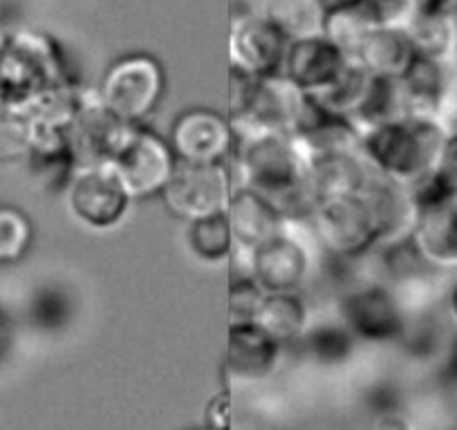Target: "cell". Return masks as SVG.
<instances>
[{
	"label": "cell",
	"mask_w": 457,
	"mask_h": 430,
	"mask_svg": "<svg viewBox=\"0 0 457 430\" xmlns=\"http://www.w3.org/2000/svg\"><path fill=\"white\" fill-rule=\"evenodd\" d=\"M228 169L236 186L261 193L287 222L314 218L316 206L305 186L307 160L294 135H236Z\"/></svg>",
	"instance_id": "cell-1"
},
{
	"label": "cell",
	"mask_w": 457,
	"mask_h": 430,
	"mask_svg": "<svg viewBox=\"0 0 457 430\" xmlns=\"http://www.w3.org/2000/svg\"><path fill=\"white\" fill-rule=\"evenodd\" d=\"M451 130L437 117H406L361 133V155L375 173L403 186H420L435 175Z\"/></svg>",
	"instance_id": "cell-2"
},
{
	"label": "cell",
	"mask_w": 457,
	"mask_h": 430,
	"mask_svg": "<svg viewBox=\"0 0 457 430\" xmlns=\"http://www.w3.org/2000/svg\"><path fill=\"white\" fill-rule=\"evenodd\" d=\"M307 95L283 74L236 77L231 74L228 121L236 135H294L305 111Z\"/></svg>",
	"instance_id": "cell-3"
},
{
	"label": "cell",
	"mask_w": 457,
	"mask_h": 430,
	"mask_svg": "<svg viewBox=\"0 0 457 430\" xmlns=\"http://www.w3.org/2000/svg\"><path fill=\"white\" fill-rule=\"evenodd\" d=\"M72 83L61 50L43 34H12L0 56V101L29 108L34 101Z\"/></svg>",
	"instance_id": "cell-4"
},
{
	"label": "cell",
	"mask_w": 457,
	"mask_h": 430,
	"mask_svg": "<svg viewBox=\"0 0 457 430\" xmlns=\"http://www.w3.org/2000/svg\"><path fill=\"white\" fill-rule=\"evenodd\" d=\"M96 92L112 115L142 126L164 95V70L148 54L124 56L110 65Z\"/></svg>",
	"instance_id": "cell-5"
},
{
	"label": "cell",
	"mask_w": 457,
	"mask_h": 430,
	"mask_svg": "<svg viewBox=\"0 0 457 430\" xmlns=\"http://www.w3.org/2000/svg\"><path fill=\"white\" fill-rule=\"evenodd\" d=\"M234 191L236 182L228 164H191L178 160L160 195L170 213L191 222L227 211Z\"/></svg>",
	"instance_id": "cell-6"
},
{
	"label": "cell",
	"mask_w": 457,
	"mask_h": 430,
	"mask_svg": "<svg viewBox=\"0 0 457 430\" xmlns=\"http://www.w3.org/2000/svg\"><path fill=\"white\" fill-rule=\"evenodd\" d=\"M420 218L412 244L433 271H457V195L439 191L433 178L412 188Z\"/></svg>",
	"instance_id": "cell-7"
},
{
	"label": "cell",
	"mask_w": 457,
	"mask_h": 430,
	"mask_svg": "<svg viewBox=\"0 0 457 430\" xmlns=\"http://www.w3.org/2000/svg\"><path fill=\"white\" fill-rule=\"evenodd\" d=\"M65 197L74 218L95 231H110L121 225L133 204V197L110 164L77 169Z\"/></svg>",
	"instance_id": "cell-8"
},
{
	"label": "cell",
	"mask_w": 457,
	"mask_h": 430,
	"mask_svg": "<svg viewBox=\"0 0 457 430\" xmlns=\"http://www.w3.org/2000/svg\"><path fill=\"white\" fill-rule=\"evenodd\" d=\"M175 164H178V157L170 144H166L144 126H133L124 146L110 161L133 200L153 197L164 191Z\"/></svg>",
	"instance_id": "cell-9"
},
{
	"label": "cell",
	"mask_w": 457,
	"mask_h": 430,
	"mask_svg": "<svg viewBox=\"0 0 457 430\" xmlns=\"http://www.w3.org/2000/svg\"><path fill=\"white\" fill-rule=\"evenodd\" d=\"M133 126L112 115L99 92L87 87L83 103L68 130V146L79 169L110 164L129 139Z\"/></svg>",
	"instance_id": "cell-10"
},
{
	"label": "cell",
	"mask_w": 457,
	"mask_h": 430,
	"mask_svg": "<svg viewBox=\"0 0 457 430\" xmlns=\"http://www.w3.org/2000/svg\"><path fill=\"white\" fill-rule=\"evenodd\" d=\"M289 41L258 12L236 14L228 37V65L236 77H271L283 72Z\"/></svg>",
	"instance_id": "cell-11"
},
{
	"label": "cell",
	"mask_w": 457,
	"mask_h": 430,
	"mask_svg": "<svg viewBox=\"0 0 457 430\" xmlns=\"http://www.w3.org/2000/svg\"><path fill=\"white\" fill-rule=\"evenodd\" d=\"M343 326L359 341L390 343L406 330V307L390 285H366L341 301Z\"/></svg>",
	"instance_id": "cell-12"
},
{
	"label": "cell",
	"mask_w": 457,
	"mask_h": 430,
	"mask_svg": "<svg viewBox=\"0 0 457 430\" xmlns=\"http://www.w3.org/2000/svg\"><path fill=\"white\" fill-rule=\"evenodd\" d=\"M314 222L323 243L337 256L357 258L377 247V229L366 197L343 195L316 206Z\"/></svg>",
	"instance_id": "cell-13"
},
{
	"label": "cell",
	"mask_w": 457,
	"mask_h": 430,
	"mask_svg": "<svg viewBox=\"0 0 457 430\" xmlns=\"http://www.w3.org/2000/svg\"><path fill=\"white\" fill-rule=\"evenodd\" d=\"M170 148L179 161L228 164L236 148L234 126L218 112L195 108L179 115L173 124Z\"/></svg>",
	"instance_id": "cell-14"
},
{
	"label": "cell",
	"mask_w": 457,
	"mask_h": 430,
	"mask_svg": "<svg viewBox=\"0 0 457 430\" xmlns=\"http://www.w3.org/2000/svg\"><path fill=\"white\" fill-rule=\"evenodd\" d=\"M372 211L377 229V247H395L412 240L420 206L411 186L384 178L372 170L366 188L361 191Z\"/></svg>",
	"instance_id": "cell-15"
},
{
	"label": "cell",
	"mask_w": 457,
	"mask_h": 430,
	"mask_svg": "<svg viewBox=\"0 0 457 430\" xmlns=\"http://www.w3.org/2000/svg\"><path fill=\"white\" fill-rule=\"evenodd\" d=\"M245 262H247V276H252L253 283L265 294L298 292L310 269V256L305 247L287 231L247 253Z\"/></svg>",
	"instance_id": "cell-16"
},
{
	"label": "cell",
	"mask_w": 457,
	"mask_h": 430,
	"mask_svg": "<svg viewBox=\"0 0 457 430\" xmlns=\"http://www.w3.org/2000/svg\"><path fill=\"white\" fill-rule=\"evenodd\" d=\"M361 153H323L307 157L305 186L314 206L343 195H359L370 179Z\"/></svg>",
	"instance_id": "cell-17"
},
{
	"label": "cell",
	"mask_w": 457,
	"mask_h": 430,
	"mask_svg": "<svg viewBox=\"0 0 457 430\" xmlns=\"http://www.w3.org/2000/svg\"><path fill=\"white\" fill-rule=\"evenodd\" d=\"M350 56L328 37H312L289 43L283 63V77L305 95H316L338 77Z\"/></svg>",
	"instance_id": "cell-18"
},
{
	"label": "cell",
	"mask_w": 457,
	"mask_h": 430,
	"mask_svg": "<svg viewBox=\"0 0 457 430\" xmlns=\"http://www.w3.org/2000/svg\"><path fill=\"white\" fill-rule=\"evenodd\" d=\"M227 215L231 231H234L236 249L243 256L287 231V220L283 218V213L267 197L252 188L236 186L234 195L228 200Z\"/></svg>",
	"instance_id": "cell-19"
},
{
	"label": "cell",
	"mask_w": 457,
	"mask_h": 430,
	"mask_svg": "<svg viewBox=\"0 0 457 430\" xmlns=\"http://www.w3.org/2000/svg\"><path fill=\"white\" fill-rule=\"evenodd\" d=\"M283 345L261 330L256 323L228 326L227 372L240 384H258L270 379L280 363Z\"/></svg>",
	"instance_id": "cell-20"
},
{
	"label": "cell",
	"mask_w": 457,
	"mask_h": 430,
	"mask_svg": "<svg viewBox=\"0 0 457 430\" xmlns=\"http://www.w3.org/2000/svg\"><path fill=\"white\" fill-rule=\"evenodd\" d=\"M294 139L301 146L305 160L323 153H361V135L353 120L323 111L310 96Z\"/></svg>",
	"instance_id": "cell-21"
},
{
	"label": "cell",
	"mask_w": 457,
	"mask_h": 430,
	"mask_svg": "<svg viewBox=\"0 0 457 430\" xmlns=\"http://www.w3.org/2000/svg\"><path fill=\"white\" fill-rule=\"evenodd\" d=\"M353 59L372 77L399 79L415 59L406 29L370 28L363 34Z\"/></svg>",
	"instance_id": "cell-22"
},
{
	"label": "cell",
	"mask_w": 457,
	"mask_h": 430,
	"mask_svg": "<svg viewBox=\"0 0 457 430\" xmlns=\"http://www.w3.org/2000/svg\"><path fill=\"white\" fill-rule=\"evenodd\" d=\"M399 83L406 96L408 115L439 120L448 95V83H451L446 63L415 56L406 72L399 77Z\"/></svg>",
	"instance_id": "cell-23"
},
{
	"label": "cell",
	"mask_w": 457,
	"mask_h": 430,
	"mask_svg": "<svg viewBox=\"0 0 457 430\" xmlns=\"http://www.w3.org/2000/svg\"><path fill=\"white\" fill-rule=\"evenodd\" d=\"M258 327L280 345L301 341L310 327V314L298 296V292L289 294H265L261 307L253 318Z\"/></svg>",
	"instance_id": "cell-24"
},
{
	"label": "cell",
	"mask_w": 457,
	"mask_h": 430,
	"mask_svg": "<svg viewBox=\"0 0 457 430\" xmlns=\"http://www.w3.org/2000/svg\"><path fill=\"white\" fill-rule=\"evenodd\" d=\"M258 14L289 43L320 37L328 19L319 0H258Z\"/></svg>",
	"instance_id": "cell-25"
},
{
	"label": "cell",
	"mask_w": 457,
	"mask_h": 430,
	"mask_svg": "<svg viewBox=\"0 0 457 430\" xmlns=\"http://www.w3.org/2000/svg\"><path fill=\"white\" fill-rule=\"evenodd\" d=\"M372 81H375V77L366 68H361L357 61L350 59L329 86H325L316 95L307 96L332 115L354 120L366 103L368 95H370Z\"/></svg>",
	"instance_id": "cell-26"
},
{
	"label": "cell",
	"mask_w": 457,
	"mask_h": 430,
	"mask_svg": "<svg viewBox=\"0 0 457 430\" xmlns=\"http://www.w3.org/2000/svg\"><path fill=\"white\" fill-rule=\"evenodd\" d=\"M412 52L420 59L446 63L457 50L455 16L417 14L406 28Z\"/></svg>",
	"instance_id": "cell-27"
},
{
	"label": "cell",
	"mask_w": 457,
	"mask_h": 430,
	"mask_svg": "<svg viewBox=\"0 0 457 430\" xmlns=\"http://www.w3.org/2000/svg\"><path fill=\"white\" fill-rule=\"evenodd\" d=\"M187 247L197 260L218 265L236 252V240L227 211L187 222Z\"/></svg>",
	"instance_id": "cell-28"
},
{
	"label": "cell",
	"mask_w": 457,
	"mask_h": 430,
	"mask_svg": "<svg viewBox=\"0 0 457 430\" xmlns=\"http://www.w3.org/2000/svg\"><path fill=\"white\" fill-rule=\"evenodd\" d=\"M406 117L411 115H408L406 96H403L399 79L375 77L370 95H368L366 103L359 111V115L353 120V124L357 126L359 135H361L363 130L375 128V126L393 124V121L406 120Z\"/></svg>",
	"instance_id": "cell-29"
},
{
	"label": "cell",
	"mask_w": 457,
	"mask_h": 430,
	"mask_svg": "<svg viewBox=\"0 0 457 430\" xmlns=\"http://www.w3.org/2000/svg\"><path fill=\"white\" fill-rule=\"evenodd\" d=\"M312 357L320 363H341L353 354L354 335L343 323H323L319 327H307L303 339Z\"/></svg>",
	"instance_id": "cell-30"
},
{
	"label": "cell",
	"mask_w": 457,
	"mask_h": 430,
	"mask_svg": "<svg viewBox=\"0 0 457 430\" xmlns=\"http://www.w3.org/2000/svg\"><path fill=\"white\" fill-rule=\"evenodd\" d=\"M34 128L28 111L0 101V157H19L32 151Z\"/></svg>",
	"instance_id": "cell-31"
},
{
	"label": "cell",
	"mask_w": 457,
	"mask_h": 430,
	"mask_svg": "<svg viewBox=\"0 0 457 430\" xmlns=\"http://www.w3.org/2000/svg\"><path fill=\"white\" fill-rule=\"evenodd\" d=\"M372 25L368 23L366 16L361 14L359 10H345V12H337V14H328L325 19V29L323 37H328L334 45L341 47L345 54L353 59L354 50L361 43L363 34L370 29Z\"/></svg>",
	"instance_id": "cell-32"
},
{
	"label": "cell",
	"mask_w": 457,
	"mask_h": 430,
	"mask_svg": "<svg viewBox=\"0 0 457 430\" xmlns=\"http://www.w3.org/2000/svg\"><path fill=\"white\" fill-rule=\"evenodd\" d=\"M357 10L372 28L406 29L417 16L415 0H361Z\"/></svg>",
	"instance_id": "cell-33"
},
{
	"label": "cell",
	"mask_w": 457,
	"mask_h": 430,
	"mask_svg": "<svg viewBox=\"0 0 457 430\" xmlns=\"http://www.w3.org/2000/svg\"><path fill=\"white\" fill-rule=\"evenodd\" d=\"M32 229L23 215L14 209H0V262L23 256Z\"/></svg>",
	"instance_id": "cell-34"
},
{
	"label": "cell",
	"mask_w": 457,
	"mask_h": 430,
	"mask_svg": "<svg viewBox=\"0 0 457 430\" xmlns=\"http://www.w3.org/2000/svg\"><path fill=\"white\" fill-rule=\"evenodd\" d=\"M262 298H265V292L253 283L252 276L245 274L243 278L234 280L228 287V320H231V326L253 323Z\"/></svg>",
	"instance_id": "cell-35"
},
{
	"label": "cell",
	"mask_w": 457,
	"mask_h": 430,
	"mask_svg": "<svg viewBox=\"0 0 457 430\" xmlns=\"http://www.w3.org/2000/svg\"><path fill=\"white\" fill-rule=\"evenodd\" d=\"M433 182L437 184L439 191L457 195V133H451L444 146L439 164L435 169Z\"/></svg>",
	"instance_id": "cell-36"
},
{
	"label": "cell",
	"mask_w": 457,
	"mask_h": 430,
	"mask_svg": "<svg viewBox=\"0 0 457 430\" xmlns=\"http://www.w3.org/2000/svg\"><path fill=\"white\" fill-rule=\"evenodd\" d=\"M417 14L457 16V0H415Z\"/></svg>",
	"instance_id": "cell-37"
},
{
	"label": "cell",
	"mask_w": 457,
	"mask_h": 430,
	"mask_svg": "<svg viewBox=\"0 0 457 430\" xmlns=\"http://www.w3.org/2000/svg\"><path fill=\"white\" fill-rule=\"evenodd\" d=\"M228 426L227 399L218 397L209 406V430H224Z\"/></svg>",
	"instance_id": "cell-38"
},
{
	"label": "cell",
	"mask_w": 457,
	"mask_h": 430,
	"mask_svg": "<svg viewBox=\"0 0 457 430\" xmlns=\"http://www.w3.org/2000/svg\"><path fill=\"white\" fill-rule=\"evenodd\" d=\"M375 430H412V426L402 412H384V415L377 419Z\"/></svg>",
	"instance_id": "cell-39"
},
{
	"label": "cell",
	"mask_w": 457,
	"mask_h": 430,
	"mask_svg": "<svg viewBox=\"0 0 457 430\" xmlns=\"http://www.w3.org/2000/svg\"><path fill=\"white\" fill-rule=\"evenodd\" d=\"M325 14H337V12L357 10L361 5V0H319Z\"/></svg>",
	"instance_id": "cell-40"
},
{
	"label": "cell",
	"mask_w": 457,
	"mask_h": 430,
	"mask_svg": "<svg viewBox=\"0 0 457 430\" xmlns=\"http://www.w3.org/2000/svg\"><path fill=\"white\" fill-rule=\"evenodd\" d=\"M446 311L457 327V278L453 280L451 287H448V292H446Z\"/></svg>",
	"instance_id": "cell-41"
},
{
	"label": "cell",
	"mask_w": 457,
	"mask_h": 430,
	"mask_svg": "<svg viewBox=\"0 0 457 430\" xmlns=\"http://www.w3.org/2000/svg\"><path fill=\"white\" fill-rule=\"evenodd\" d=\"M446 372L453 381L457 384V336L453 341L451 350H448V359H446Z\"/></svg>",
	"instance_id": "cell-42"
},
{
	"label": "cell",
	"mask_w": 457,
	"mask_h": 430,
	"mask_svg": "<svg viewBox=\"0 0 457 430\" xmlns=\"http://www.w3.org/2000/svg\"><path fill=\"white\" fill-rule=\"evenodd\" d=\"M5 38L7 37H3V34H0V56H3V47H5Z\"/></svg>",
	"instance_id": "cell-43"
},
{
	"label": "cell",
	"mask_w": 457,
	"mask_h": 430,
	"mask_svg": "<svg viewBox=\"0 0 457 430\" xmlns=\"http://www.w3.org/2000/svg\"><path fill=\"white\" fill-rule=\"evenodd\" d=\"M453 59H455V65H457V50H455V56H453Z\"/></svg>",
	"instance_id": "cell-44"
}]
</instances>
